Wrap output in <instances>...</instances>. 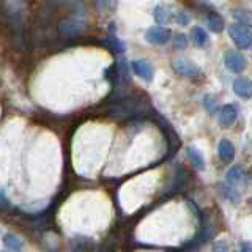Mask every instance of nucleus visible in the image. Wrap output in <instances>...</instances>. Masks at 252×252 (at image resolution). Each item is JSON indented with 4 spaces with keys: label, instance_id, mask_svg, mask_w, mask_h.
I'll return each mask as SVG.
<instances>
[{
    "label": "nucleus",
    "instance_id": "obj_20",
    "mask_svg": "<svg viewBox=\"0 0 252 252\" xmlns=\"http://www.w3.org/2000/svg\"><path fill=\"white\" fill-rule=\"evenodd\" d=\"M233 18L238 21L236 24H240V26H244V27H249L251 26V14L244 10H233Z\"/></svg>",
    "mask_w": 252,
    "mask_h": 252
},
{
    "label": "nucleus",
    "instance_id": "obj_15",
    "mask_svg": "<svg viewBox=\"0 0 252 252\" xmlns=\"http://www.w3.org/2000/svg\"><path fill=\"white\" fill-rule=\"evenodd\" d=\"M191 41H192L195 46H199V47L207 46V44H208V33H207V32H205L202 27L195 26V27H192V30H191Z\"/></svg>",
    "mask_w": 252,
    "mask_h": 252
},
{
    "label": "nucleus",
    "instance_id": "obj_13",
    "mask_svg": "<svg viewBox=\"0 0 252 252\" xmlns=\"http://www.w3.org/2000/svg\"><path fill=\"white\" fill-rule=\"evenodd\" d=\"M207 24L211 32H215V33H220L224 29H225V22L222 19V16L216 11H210L208 16H207Z\"/></svg>",
    "mask_w": 252,
    "mask_h": 252
},
{
    "label": "nucleus",
    "instance_id": "obj_19",
    "mask_svg": "<svg viewBox=\"0 0 252 252\" xmlns=\"http://www.w3.org/2000/svg\"><path fill=\"white\" fill-rule=\"evenodd\" d=\"M220 189L224 191V195L227 197V199H228V200H232L233 203H238V202L241 200L240 192L236 191V189H235L233 186H230V185H222V186H220Z\"/></svg>",
    "mask_w": 252,
    "mask_h": 252
},
{
    "label": "nucleus",
    "instance_id": "obj_22",
    "mask_svg": "<svg viewBox=\"0 0 252 252\" xmlns=\"http://www.w3.org/2000/svg\"><path fill=\"white\" fill-rule=\"evenodd\" d=\"M228 249H230V246H228V241L225 238H220L216 243H213L211 252H228Z\"/></svg>",
    "mask_w": 252,
    "mask_h": 252
},
{
    "label": "nucleus",
    "instance_id": "obj_5",
    "mask_svg": "<svg viewBox=\"0 0 252 252\" xmlns=\"http://www.w3.org/2000/svg\"><path fill=\"white\" fill-rule=\"evenodd\" d=\"M172 68L175 71L177 74L188 77V79H197V77H202V71L200 68L192 63L191 60L188 59H175L172 62Z\"/></svg>",
    "mask_w": 252,
    "mask_h": 252
},
{
    "label": "nucleus",
    "instance_id": "obj_8",
    "mask_svg": "<svg viewBox=\"0 0 252 252\" xmlns=\"http://www.w3.org/2000/svg\"><path fill=\"white\" fill-rule=\"evenodd\" d=\"M131 68L134 71V74L139 76L140 79H144L145 82H152L155 77V69L153 65L148 60H132Z\"/></svg>",
    "mask_w": 252,
    "mask_h": 252
},
{
    "label": "nucleus",
    "instance_id": "obj_1",
    "mask_svg": "<svg viewBox=\"0 0 252 252\" xmlns=\"http://www.w3.org/2000/svg\"><path fill=\"white\" fill-rule=\"evenodd\" d=\"M153 109H150L145 101H142L137 94H128V96L117 98L112 104L109 106V115L117 120L123 118H139L140 115L152 114Z\"/></svg>",
    "mask_w": 252,
    "mask_h": 252
},
{
    "label": "nucleus",
    "instance_id": "obj_9",
    "mask_svg": "<svg viewBox=\"0 0 252 252\" xmlns=\"http://www.w3.org/2000/svg\"><path fill=\"white\" fill-rule=\"evenodd\" d=\"M238 118V109L235 104H225L219 112V125L222 128H230Z\"/></svg>",
    "mask_w": 252,
    "mask_h": 252
},
{
    "label": "nucleus",
    "instance_id": "obj_14",
    "mask_svg": "<svg viewBox=\"0 0 252 252\" xmlns=\"http://www.w3.org/2000/svg\"><path fill=\"white\" fill-rule=\"evenodd\" d=\"M153 16H155V21L158 24H161V26H167V24L173 19V13H170V8L162 6V5H158L155 8Z\"/></svg>",
    "mask_w": 252,
    "mask_h": 252
},
{
    "label": "nucleus",
    "instance_id": "obj_23",
    "mask_svg": "<svg viewBox=\"0 0 252 252\" xmlns=\"http://www.w3.org/2000/svg\"><path fill=\"white\" fill-rule=\"evenodd\" d=\"M173 14H175V21L180 24V26H188V22L191 21V14L188 11H177Z\"/></svg>",
    "mask_w": 252,
    "mask_h": 252
},
{
    "label": "nucleus",
    "instance_id": "obj_4",
    "mask_svg": "<svg viewBox=\"0 0 252 252\" xmlns=\"http://www.w3.org/2000/svg\"><path fill=\"white\" fill-rule=\"evenodd\" d=\"M228 35H230L232 41L236 47H240L241 51L249 49L252 41V33L249 27L240 26V24H230L228 26Z\"/></svg>",
    "mask_w": 252,
    "mask_h": 252
},
{
    "label": "nucleus",
    "instance_id": "obj_3",
    "mask_svg": "<svg viewBox=\"0 0 252 252\" xmlns=\"http://www.w3.org/2000/svg\"><path fill=\"white\" fill-rule=\"evenodd\" d=\"M85 22L77 16H66L57 22V33L63 38H77L84 33Z\"/></svg>",
    "mask_w": 252,
    "mask_h": 252
},
{
    "label": "nucleus",
    "instance_id": "obj_2",
    "mask_svg": "<svg viewBox=\"0 0 252 252\" xmlns=\"http://www.w3.org/2000/svg\"><path fill=\"white\" fill-rule=\"evenodd\" d=\"M5 27L11 44L16 49H22L26 44V19L21 6H5Z\"/></svg>",
    "mask_w": 252,
    "mask_h": 252
},
{
    "label": "nucleus",
    "instance_id": "obj_12",
    "mask_svg": "<svg viewBox=\"0 0 252 252\" xmlns=\"http://www.w3.org/2000/svg\"><path fill=\"white\" fill-rule=\"evenodd\" d=\"M233 92L236 93V96H240L241 99H249L252 94V85L248 77H238L233 82Z\"/></svg>",
    "mask_w": 252,
    "mask_h": 252
},
{
    "label": "nucleus",
    "instance_id": "obj_10",
    "mask_svg": "<svg viewBox=\"0 0 252 252\" xmlns=\"http://www.w3.org/2000/svg\"><path fill=\"white\" fill-rule=\"evenodd\" d=\"M248 178H249L248 170L241 167V165H235V167L227 170V173H225V181H227V185H230V186L240 185L243 181H246Z\"/></svg>",
    "mask_w": 252,
    "mask_h": 252
},
{
    "label": "nucleus",
    "instance_id": "obj_11",
    "mask_svg": "<svg viewBox=\"0 0 252 252\" xmlns=\"http://www.w3.org/2000/svg\"><path fill=\"white\" fill-rule=\"evenodd\" d=\"M218 153H219V158L220 161H222L224 164H230L233 159H235V145L232 144L230 140L227 139H222L219 142L218 145Z\"/></svg>",
    "mask_w": 252,
    "mask_h": 252
},
{
    "label": "nucleus",
    "instance_id": "obj_25",
    "mask_svg": "<svg viewBox=\"0 0 252 252\" xmlns=\"http://www.w3.org/2000/svg\"><path fill=\"white\" fill-rule=\"evenodd\" d=\"M30 2H32V0H30Z\"/></svg>",
    "mask_w": 252,
    "mask_h": 252
},
{
    "label": "nucleus",
    "instance_id": "obj_6",
    "mask_svg": "<svg viewBox=\"0 0 252 252\" xmlns=\"http://www.w3.org/2000/svg\"><path fill=\"white\" fill-rule=\"evenodd\" d=\"M224 63H225V66L232 71V73H236V74L243 73V71L246 69V65H248L244 55L241 52H238V51H233V49L225 51Z\"/></svg>",
    "mask_w": 252,
    "mask_h": 252
},
{
    "label": "nucleus",
    "instance_id": "obj_17",
    "mask_svg": "<svg viewBox=\"0 0 252 252\" xmlns=\"http://www.w3.org/2000/svg\"><path fill=\"white\" fill-rule=\"evenodd\" d=\"M114 29H115V24L112 22V24H110V29H109V38H107V43H106V44H107L114 52L122 54V52L125 51V46H123V43L120 41V39L117 38V35L114 33Z\"/></svg>",
    "mask_w": 252,
    "mask_h": 252
},
{
    "label": "nucleus",
    "instance_id": "obj_16",
    "mask_svg": "<svg viewBox=\"0 0 252 252\" xmlns=\"http://www.w3.org/2000/svg\"><path fill=\"white\" fill-rule=\"evenodd\" d=\"M188 158L191 159L192 165L197 170H203L205 169V159H203V155L197 150L195 147H188Z\"/></svg>",
    "mask_w": 252,
    "mask_h": 252
},
{
    "label": "nucleus",
    "instance_id": "obj_18",
    "mask_svg": "<svg viewBox=\"0 0 252 252\" xmlns=\"http://www.w3.org/2000/svg\"><path fill=\"white\" fill-rule=\"evenodd\" d=\"M3 243H5V246L13 251V252H21L22 248H24V243L22 240L19 238V236H16L14 233H8L5 235V238H3Z\"/></svg>",
    "mask_w": 252,
    "mask_h": 252
},
{
    "label": "nucleus",
    "instance_id": "obj_7",
    "mask_svg": "<svg viewBox=\"0 0 252 252\" xmlns=\"http://www.w3.org/2000/svg\"><path fill=\"white\" fill-rule=\"evenodd\" d=\"M145 39L150 44L162 46L172 39V30L167 27H150L145 32Z\"/></svg>",
    "mask_w": 252,
    "mask_h": 252
},
{
    "label": "nucleus",
    "instance_id": "obj_21",
    "mask_svg": "<svg viewBox=\"0 0 252 252\" xmlns=\"http://www.w3.org/2000/svg\"><path fill=\"white\" fill-rule=\"evenodd\" d=\"M203 106L208 110L210 115H215L218 112V99L213 96V94H207V96L203 98Z\"/></svg>",
    "mask_w": 252,
    "mask_h": 252
},
{
    "label": "nucleus",
    "instance_id": "obj_24",
    "mask_svg": "<svg viewBox=\"0 0 252 252\" xmlns=\"http://www.w3.org/2000/svg\"><path fill=\"white\" fill-rule=\"evenodd\" d=\"M186 46H188V38H186V35L178 33L175 38H173V47H175V49H185Z\"/></svg>",
    "mask_w": 252,
    "mask_h": 252
}]
</instances>
